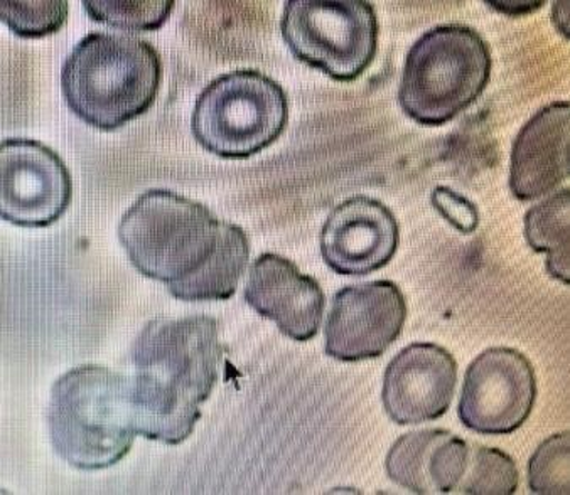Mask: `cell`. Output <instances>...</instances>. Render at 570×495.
<instances>
[{
  "label": "cell",
  "instance_id": "obj_1",
  "mask_svg": "<svg viewBox=\"0 0 570 495\" xmlns=\"http://www.w3.org/2000/svg\"><path fill=\"white\" fill-rule=\"evenodd\" d=\"M218 324L205 316L159 317L132 347L137 429L147 440L179 445L191 437L218 383Z\"/></svg>",
  "mask_w": 570,
  "mask_h": 495
},
{
  "label": "cell",
  "instance_id": "obj_2",
  "mask_svg": "<svg viewBox=\"0 0 570 495\" xmlns=\"http://www.w3.org/2000/svg\"><path fill=\"white\" fill-rule=\"evenodd\" d=\"M48 425L52 448L71 467H114L139 435L132 379L91 364L68 370L52 385Z\"/></svg>",
  "mask_w": 570,
  "mask_h": 495
},
{
  "label": "cell",
  "instance_id": "obj_3",
  "mask_svg": "<svg viewBox=\"0 0 570 495\" xmlns=\"http://www.w3.org/2000/svg\"><path fill=\"white\" fill-rule=\"evenodd\" d=\"M160 78V58L150 42L132 36L91 32L65 61L61 90L80 120L108 132L153 108Z\"/></svg>",
  "mask_w": 570,
  "mask_h": 495
},
{
  "label": "cell",
  "instance_id": "obj_4",
  "mask_svg": "<svg viewBox=\"0 0 570 495\" xmlns=\"http://www.w3.org/2000/svg\"><path fill=\"white\" fill-rule=\"evenodd\" d=\"M225 226L199 202L150 189L124 215L119 239L137 271L175 288L212 260Z\"/></svg>",
  "mask_w": 570,
  "mask_h": 495
},
{
  "label": "cell",
  "instance_id": "obj_5",
  "mask_svg": "<svg viewBox=\"0 0 570 495\" xmlns=\"http://www.w3.org/2000/svg\"><path fill=\"white\" fill-rule=\"evenodd\" d=\"M490 77V46L480 32L463 24L438 26L409 51L399 101L421 126L441 127L483 95Z\"/></svg>",
  "mask_w": 570,
  "mask_h": 495
},
{
  "label": "cell",
  "instance_id": "obj_6",
  "mask_svg": "<svg viewBox=\"0 0 570 495\" xmlns=\"http://www.w3.org/2000/svg\"><path fill=\"white\" fill-rule=\"evenodd\" d=\"M289 121L284 88L257 70L213 80L196 100L193 136L222 159H247L271 147Z\"/></svg>",
  "mask_w": 570,
  "mask_h": 495
},
{
  "label": "cell",
  "instance_id": "obj_7",
  "mask_svg": "<svg viewBox=\"0 0 570 495\" xmlns=\"http://www.w3.org/2000/svg\"><path fill=\"white\" fill-rule=\"evenodd\" d=\"M281 31L299 61L343 83L362 77L379 49V19L365 0H289Z\"/></svg>",
  "mask_w": 570,
  "mask_h": 495
},
{
  "label": "cell",
  "instance_id": "obj_8",
  "mask_svg": "<svg viewBox=\"0 0 570 495\" xmlns=\"http://www.w3.org/2000/svg\"><path fill=\"white\" fill-rule=\"evenodd\" d=\"M537 399L530 360L510 347H491L468 367L458 415L471 432L500 437L529 419Z\"/></svg>",
  "mask_w": 570,
  "mask_h": 495
},
{
  "label": "cell",
  "instance_id": "obj_9",
  "mask_svg": "<svg viewBox=\"0 0 570 495\" xmlns=\"http://www.w3.org/2000/svg\"><path fill=\"white\" fill-rule=\"evenodd\" d=\"M2 218L22 228H46L68 211L73 180L61 157L38 140L8 139L0 147Z\"/></svg>",
  "mask_w": 570,
  "mask_h": 495
},
{
  "label": "cell",
  "instance_id": "obj_10",
  "mask_svg": "<svg viewBox=\"0 0 570 495\" xmlns=\"http://www.w3.org/2000/svg\"><path fill=\"white\" fill-rule=\"evenodd\" d=\"M407 301L389 280L348 285L334 295L324 327V350L343 363L376 359L401 336Z\"/></svg>",
  "mask_w": 570,
  "mask_h": 495
},
{
  "label": "cell",
  "instance_id": "obj_11",
  "mask_svg": "<svg viewBox=\"0 0 570 495\" xmlns=\"http://www.w3.org/2000/svg\"><path fill=\"white\" fill-rule=\"evenodd\" d=\"M458 383V364L444 347L414 343L390 360L382 402L396 425H421L445 415Z\"/></svg>",
  "mask_w": 570,
  "mask_h": 495
},
{
  "label": "cell",
  "instance_id": "obj_12",
  "mask_svg": "<svg viewBox=\"0 0 570 495\" xmlns=\"http://www.w3.org/2000/svg\"><path fill=\"white\" fill-rule=\"evenodd\" d=\"M401 241L393 212L379 199L356 196L331 211L321 231V255L345 277H363L390 264Z\"/></svg>",
  "mask_w": 570,
  "mask_h": 495
},
{
  "label": "cell",
  "instance_id": "obj_13",
  "mask_svg": "<svg viewBox=\"0 0 570 495\" xmlns=\"http://www.w3.org/2000/svg\"><path fill=\"white\" fill-rule=\"evenodd\" d=\"M244 298L258 316L274 320L284 336L306 343L323 323V288L293 261L265 254L252 264Z\"/></svg>",
  "mask_w": 570,
  "mask_h": 495
},
{
  "label": "cell",
  "instance_id": "obj_14",
  "mask_svg": "<svg viewBox=\"0 0 570 495\" xmlns=\"http://www.w3.org/2000/svg\"><path fill=\"white\" fill-rule=\"evenodd\" d=\"M569 130L567 101H553L527 121L511 150L510 191L517 199L543 198L569 177Z\"/></svg>",
  "mask_w": 570,
  "mask_h": 495
},
{
  "label": "cell",
  "instance_id": "obj_15",
  "mask_svg": "<svg viewBox=\"0 0 570 495\" xmlns=\"http://www.w3.org/2000/svg\"><path fill=\"white\" fill-rule=\"evenodd\" d=\"M471 447L445 429L402 435L386 455L389 477L414 494H451L466 474Z\"/></svg>",
  "mask_w": 570,
  "mask_h": 495
},
{
  "label": "cell",
  "instance_id": "obj_16",
  "mask_svg": "<svg viewBox=\"0 0 570 495\" xmlns=\"http://www.w3.org/2000/svg\"><path fill=\"white\" fill-rule=\"evenodd\" d=\"M248 257L250 242L244 229L226 222L225 235L212 260L191 280L169 288L170 295L183 301L228 300L237 291Z\"/></svg>",
  "mask_w": 570,
  "mask_h": 495
},
{
  "label": "cell",
  "instance_id": "obj_17",
  "mask_svg": "<svg viewBox=\"0 0 570 495\" xmlns=\"http://www.w3.org/2000/svg\"><path fill=\"white\" fill-rule=\"evenodd\" d=\"M570 191L562 189L525 215V238L537 254H547L550 277L570 284L569 268Z\"/></svg>",
  "mask_w": 570,
  "mask_h": 495
},
{
  "label": "cell",
  "instance_id": "obj_18",
  "mask_svg": "<svg viewBox=\"0 0 570 495\" xmlns=\"http://www.w3.org/2000/svg\"><path fill=\"white\" fill-rule=\"evenodd\" d=\"M175 0H85L83 8L91 21L122 31L150 32L166 24L175 11Z\"/></svg>",
  "mask_w": 570,
  "mask_h": 495
},
{
  "label": "cell",
  "instance_id": "obj_19",
  "mask_svg": "<svg viewBox=\"0 0 570 495\" xmlns=\"http://www.w3.org/2000/svg\"><path fill=\"white\" fill-rule=\"evenodd\" d=\"M517 488L519 471L510 455L498 448H471L466 474L458 485L461 494L511 495Z\"/></svg>",
  "mask_w": 570,
  "mask_h": 495
},
{
  "label": "cell",
  "instance_id": "obj_20",
  "mask_svg": "<svg viewBox=\"0 0 570 495\" xmlns=\"http://www.w3.org/2000/svg\"><path fill=\"white\" fill-rule=\"evenodd\" d=\"M0 18L21 38H45L63 28L68 19L67 0H2Z\"/></svg>",
  "mask_w": 570,
  "mask_h": 495
},
{
  "label": "cell",
  "instance_id": "obj_21",
  "mask_svg": "<svg viewBox=\"0 0 570 495\" xmlns=\"http://www.w3.org/2000/svg\"><path fill=\"white\" fill-rule=\"evenodd\" d=\"M529 487L533 494H570L569 433L547 438L529 462Z\"/></svg>",
  "mask_w": 570,
  "mask_h": 495
},
{
  "label": "cell",
  "instance_id": "obj_22",
  "mask_svg": "<svg viewBox=\"0 0 570 495\" xmlns=\"http://www.w3.org/2000/svg\"><path fill=\"white\" fill-rule=\"evenodd\" d=\"M431 202L439 215L458 231L463 235H471L476 231L480 225V212H478L476 205L466 196L460 192L452 191L451 188H435L431 195Z\"/></svg>",
  "mask_w": 570,
  "mask_h": 495
}]
</instances>
